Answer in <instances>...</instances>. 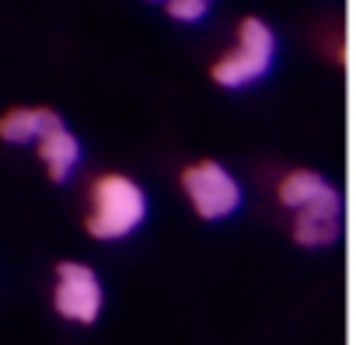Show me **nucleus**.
<instances>
[{
	"mask_svg": "<svg viewBox=\"0 0 356 345\" xmlns=\"http://www.w3.org/2000/svg\"><path fill=\"white\" fill-rule=\"evenodd\" d=\"M150 217V199L143 185L126 171H102L88 185V210L84 230L95 241H126L133 237Z\"/></svg>",
	"mask_w": 356,
	"mask_h": 345,
	"instance_id": "obj_1",
	"label": "nucleus"
},
{
	"mask_svg": "<svg viewBox=\"0 0 356 345\" xmlns=\"http://www.w3.org/2000/svg\"><path fill=\"white\" fill-rule=\"evenodd\" d=\"M276 56H280V39H276V32H273L262 18L248 15V18L238 22L234 42H231V49L213 63L210 77H213V84L224 87V91H245V87H252V84H259V81H266V77L273 74Z\"/></svg>",
	"mask_w": 356,
	"mask_h": 345,
	"instance_id": "obj_2",
	"label": "nucleus"
},
{
	"mask_svg": "<svg viewBox=\"0 0 356 345\" xmlns=\"http://www.w3.org/2000/svg\"><path fill=\"white\" fill-rule=\"evenodd\" d=\"M178 182H182V196H186L189 210L203 224H224V220L238 217L245 206V189H241L238 175L213 157L186 164Z\"/></svg>",
	"mask_w": 356,
	"mask_h": 345,
	"instance_id": "obj_3",
	"label": "nucleus"
},
{
	"mask_svg": "<svg viewBox=\"0 0 356 345\" xmlns=\"http://www.w3.org/2000/svg\"><path fill=\"white\" fill-rule=\"evenodd\" d=\"M53 310L70 324H95L105 310L102 276L88 262H60L53 279Z\"/></svg>",
	"mask_w": 356,
	"mask_h": 345,
	"instance_id": "obj_4",
	"label": "nucleus"
},
{
	"mask_svg": "<svg viewBox=\"0 0 356 345\" xmlns=\"http://www.w3.org/2000/svg\"><path fill=\"white\" fill-rule=\"evenodd\" d=\"M290 217H293L290 220V234H293V241L300 248H311V251L328 248L342 234V192L335 189L332 196H325L314 206H307L300 213H290Z\"/></svg>",
	"mask_w": 356,
	"mask_h": 345,
	"instance_id": "obj_5",
	"label": "nucleus"
},
{
	"mask_svg": "<svg viewBox=\"0 0 356 345\" xmlns=\"http://www.w3.org/2000/svg\"><path fill=\"white\" fill-rule=\"evenodd\" d=\"M35 153H39V160H42V167H46V175H49L56 185H63V182H70V178L77 175L81 157H84V146H81V140H77L63 122H56V126L35 143Z\"/></svg>",
	"mask_w": 356,
	"mask_h": 345,
	"instance_id": "obj_6",
	"label": "nucleus"
},
{
	"mask_svg": "<svg viewBox=\"0 0 356 345\" xmlns=\"http://www.w3.org/2000/svg\"><path fill=\"white\" fill-rule=\"evenodd\" d=\"M332 192H335V185L325 175L311 171V167H290L286 175L276 182V203L286 213H300V210L314 206L318 199H325Z\"/></svg>",
	"mask_w": 356,
	"mask_h": 345,
	"instance_id": "obj_7",
	"label": "nucleus"
},
{
	"mask_svg": "<svg viewBox=\"0 0 356 345\" xmlns=\"http://www.w3.org/2000/svg\"><path fill=\"white\" fill-rule=\"evenodd\" d=\"M56 122H63L53 108H8L0 115V140L15 143V146H35Z\"/></svg>",
	"mask_w": 356,
	"mask_h": 345,
	"instance_id": "obj_8",
	"label": "nucleus"
},
{
	"mask_svg": "<svg viewBox=\"0 0 356 345\" xmlns=\"http://www.w3.org/2000/svg\"><path fill=\"white\" fill-rule=\"evenodd\" d=\"M164 11L178 25H200L210 15V0H168Z\"/></svg>",
	"mask_w": 356,
	"mask_h": 345,
	"instance_id": "obj_9",
	"label": "nucleus"
},
{
	"mask_svg": "<svg viewBox=\"0 0 356 345\" xmlns=\"http://www.w3.org/2000/svg\"><path fill=\"white\" fill-rule=\"evenodd\" d=\"M150 4H168V0H150Z\"/></svg>",
	"mask_w": 356,
	"mask_h": 345,
	"instance_id": "obj_10",
	"label": "nucleus"
},
{
	"mask_svg": "<svg viewBox=\"0 0 356 345\" xmlns=\"http://www.w3.org/2000/svg\"><path fill=\"white\" fill-rule=\"evenodd\" d=\"M210 4H213V0H210Z\"/></svg>",
	"mask_w": 356,
	"mask_h": 345,
	"instance_id": "obj_11",
	"label": "nucleus"
}]
</instances>
